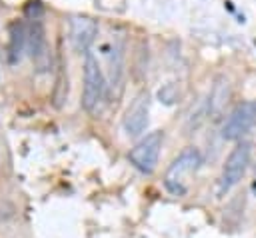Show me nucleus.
<instances>
[{
  "label": "nucleus",
  "instance_id": "obj_3",
  "mask_svg": "<svg viewBox=\"0 0 256 238\" xmlns=\"http://www.w3.org/2000/svg\"><path fill=\"white\" fill-rule=\"evenodd\" d=\"M162 142H164V134L162 132H150L146 138H142L128 154L130 164L144 172V174H152L156 164H158V156L162 150Z\"/></svg>",
  "mask_w": 256,
  "mask_h": 238
},
{
  "label": "nucleus",
  "instance_id": "obj_2",
  "mask_svg": "<svg viewBox=\"0 0 256 238\" xmlns=\"http://www.w3.org/2000/svg\"><path fill=\"white\" fill-rule=\"evenodd\" d=\"M104 92H106V82H104L100 64L92 52H86L84 54V96H82L84 110L90 114H96L100 110V104L104 102Z\"/></svg>",
  "mask_w": 256,
  "mask_h": 238
},
{
  "label": "nucleus",
  "instance_id": "obj_1",
  "mask_svg": "<svg viewBox=\"0 0 256 238\" xmlns=\"http://www.w3.org/2000/svg\"><path fill=\"white\" fill-rule=\"evenodd\" d=\"M202 164V154L198 152V148L188 146L184 148L168 166L166 174H164V186L168 188V192L182 196L186 192V178L196 172Z\"/></svg>",
  "mask_w": 256,
  "mask_h": 238
},
{
  "label": "nucleus",
  "instance_id": "obj_6",
  "mask_svg": "<svg viewBox=\"0 0 256 238\" xmlns=\"http://www.w3.org/2000/svg\"><path fill=\"white\" fill-rule=\"evenodd\" d=\"M98 34V22L90 16H74L70 20V38L76 50L80 52H88L90 44L94 42Z\"/></svg>",
  "mask_w": 256,
  "mask_h": 238
},
{
  "label": "nucleus",
  "instance_id": "obj_5",
  "mask_svg": "<svg viewBox=\"0 0 256 238\" xmlns=\"http://www.w3.org/2000/svg\"><path fill=\"white\" fill-rule=\"evenodd\" d=\"M254 124H256V100H246L232 110V114L228 116L222 128V136L226 140H240Z\"/></svg>",
  "mask_w": 256,
  "mask_h": 238
},
{
  "label": "nucleus",
  "instance_id": "obj_4",
  "mask_svg": "<svg viewBox=\"0 0 256 238\" xmlns=\"http://www.w3.org/2000/svg\"><path fill=\"white\" fill-rule=\"evenodd\" d=\"M250 154H252V144L250 142H240L236 144V148L228 154L222 176H220V192H228L232 190L244 176L248 164H250Z\"/></svg>",
  "mask_w": 256,
  "mask_h": 238
},
{
  "label": "nucleus",
  "instance_id": "obj_7",
  "mask_svg": "<svg viewBox=\"0 0 256 238\" xmlns=\"http://www.w3.org/2000/svg\"><path fill=\"white\" fill-rule=\"evenodd\" d=\"M148 106H150V96H148V92H142V94L136 96V100L128 108L126 118H124V128L130 136H136L146 128V124H148Z\"/></svg>",
  "mask_w": 256,
  "mask_h": 238
}]
</instances>
